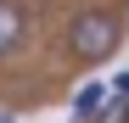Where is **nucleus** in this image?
Returning <instances> with one entry per match:
<instances>
[{"label":"nucleus","mask_w":129,"mask_h":123,"mask_svg":"<svg viewBox=\"0 0 129 123\" xmlns=\"http://www.w3.org/2000/svg\"><path fill=\"white\" fill-rule=\"evenodd\" d=\"M123 34H129V23H123L118 6H84V11L68 17V28H62V50H68L79 67H101V62H112L123 50Z\"/></svg>","instance_id":"1"},{"label":"nucleus","mask_w":129,"mask_h":123,"mask_svg":"<svg viewBox=\"0 0 129 123\" xmlns=\"http://www.w3.org/2000/svg\"><path fill=\"white\" fill-rule=\"evenodd\" d=\"M90 123H129V95H107Z\"/></svg>","instance_id":"4"},{"label":"nucleus","mask_w":129,"mask_h":123,"mask_svg":"<svg viewBox=\"0 0 129 123\" xmlns=\"http://www.w3.org/2000/svg\"><path fill=\"white\" fill-rule=\"evenodd\" d=\"M101 101H107V84H84V90L73 95V117H79V123H90Z\"/></svg>","instance_id":"3"},{"label":"nucleus","mask_w":129,"mask_h":123,"mask_svg":"<svg viewBox=\"0 0 129 123\" xmlns=\"http://www.w3.org/2000/svg\"><path fill=\"white\" fill-rule=\"evenodd\" d=\"M123 23H129V6H123Z\"/></svg>","instance_id":"6"},{"label":"nucleus","mask_w":129,"mask_h":123,"mask_svg":"<svg viewBox=\"0 0 129 123\" xmlns=\"http://www.w3.org/2000/svg\"><path fill=\"white\" fill-rule=\"evenodd\" d=\"M0 123H17V117H11V106H6V112H0Z\"/></svg>","instance_id":"5"},{"label":"nucleus","mask_w":129,"mask_h":123,"mask_svg":"<svg viewBox=\"0 0 129 123\" xmlns=\"http://www.w3.org/2000/svg\"><path fill=\"white\" fill-rule=\"evenodd\" d=\"M28 45V6L23 0H0V62Z\"/></svg>","instance_id":"2"}]
</instances>
